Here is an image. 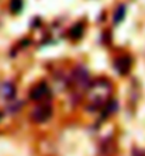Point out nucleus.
I'll list each match as a JSON object with an SVG mask.
<instances>
[{
    "mask_svg": "<svg viewBox=\"0 0 145 156\" xmlns=\"http://www.w3.org/2000/svg\"><path fill=\"white\" fill-rule=\"evenodd\" d=\"M48 93H49V90H48L47 84L40 83V84H37L35 87H33V90L30 93V97L33 98V100H35V101H41V100H44V98L47 97Z\"/></svg>",
    "mask_w": 145,
    "mask_h": 156,
    "instance_id": "nucleus-4",
    "label": "nucleus"
},
{
    "mask_svg": "<svg viewBox=\"0 0 145 156\" xmlns=\"http://www.w3.org/2000/svg\"><path fill=\"white\" fill-rule=\"evenodd\" d=\"M111 93H113L111 82L106 79H100L87 87L86 101L89 103L90 107H94V108L106 107L109 104L110 98H111Z\"/></svg>",
    "mask_w": 145,
    "mask_h": 156,
    "instance_id": "nucleus-1",
    "label": "nucleus"
},
{
    "mask_svg": "<svg viewBox=\"0 0 145 156\" xmlns=\"http://www.w3.org/2000/svg\"><path fill=\"white\" fill-rule=\"evenodd\" d=\"M10 9H11V11H13V13H18V11H21V9H23V0H11Z\"/></svg>",
    "mask_w": 145,
    "mask_h": 156,
    "instance_id": "nucleus-8",
    "label": "nucleus"
},
{
    "mask_svg": "<svg viewBox=\"0 0 145 156\" xmlns=\"http://www.w3.org/2000/svg\"><path fill=\"white\" fill-rule=\"evenodd\" d=\"M131 65H132V61H131L130 56L123 55L116 61V70L120 75H127L131 69Z\"/></svg>",
    "mask_w": 145,
    "mask_h": 156,
    "instance_id": "nucleus-3",
    "label": "nucleus"
},
{
    "mask_svg": "<svg viewBox=\"0 0 145 156\" xmlns=\"http://www.w3.org/2000/svg\"><path fill=\"white\" fill-rule=\"evenodd\" d=\"M52 115V107L47 103L35 105V108L31 113V118L35 122H45L47 120H49V117Z\"/></svg>",
    "mask_w": 145,
    "mask_h": 156,
    "instance_id": "nucleus-2",
    "label": "nucleus"
},
{
    "mask_svg": "<svg viewBox=\"0 0 145 156\" xmlns=\"http://www.w3.org/2000/svg\"><path fill=\"white\" fill-rule=\"evenodd\" d=\"M13 94H14V86L11 83H4L2 86V96L6 98H10L13 97Z\"/></svg>",
    "mask_w": 145,
    "mask_h": 156,
    "instance_id": "nucleus-5",
    "label": "nucleus"
},
{
    "mask_svg": "<svg viewBox=\"0 0 145 156\" xmlns=\"http://www.w3.org/2000/svg\"><path fill=\"white\" fill-rule=\"evenodd\" d=\"M124 14H125V7L124 6H120L118 9H117V11L114 13V23H120L121 20L124 18Z\"/></svg>",
    "mask_w": 145,
    "mask_h": 156,
    "instance_id": "nucleus-7",
    "label": "nucleus"
},
{
    "mask_svg": "<svg viewBox=\"0 0 145 156\" xmlns=\"http://www.w3.org/2000/svg\"><path fill=\"white\" fill-rule=\"evenodd\" d=\"M69 34H71V37H72L73 40H78V38H80L82 34H83V27L80 26V24H76V26H73L72 28H71Z\"/></svg>",
    "mask_w": 145,
    "mask_h": 156,
    "instance_id": "nucleus-6",
    "label": "nucleus"
}]
</instances>
